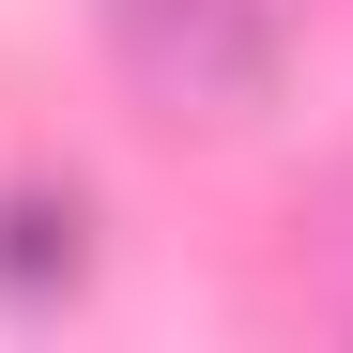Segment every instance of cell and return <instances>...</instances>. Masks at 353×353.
I'll use <instances>...</instances> for the list:
<instances>
[{"label":"cell","instance_id":"obj_1","mask_svg":"<svg viewBox=\"0 0 353 353\" xmlns=\"http://www.w3.org/2000/svg\"><path fill=\"white\" fill-rule=\"evenodd\" d=\"M108 46L154 108H200V123L276 92V0H108Z\"/></svg>","mask_w":353,"mask_h":353}]
</instances>
